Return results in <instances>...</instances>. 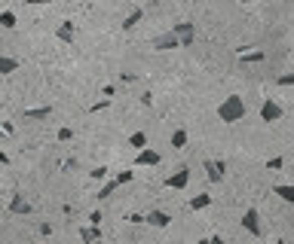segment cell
I'll list each match as a JSON object with an SVG mask.
<instances>
[{
	"label": "cell",
	"mask_w": 294,
	"mask_h": 244,
	"mask_svg": "<svg viewBox=\"0 0 294 244\" xmlns=\"http://www.w3.org/2000/svg\"><path fill=\"white\" fill-rule=\"evenodd\" d=\"M217 116H220V122H227V126L245 119V101H242L239 95L224 98V101H220V107H217Z\"/></svg>",
	"instance_id": "1"
},
{
	"label": "cell",
	"mask_w": 294,
	"mask_h": 244,
	"mask_svg": "<svg viewBox=\"0 0 294 244\" xmlns=\"http://www.w3.org/2000/svg\"><path fill=\"white\" fill-rule=\"evenodd\" d=\"M172 31H175L178 40H181V49H187V46L196 43V25H193V22H178V25H172Z\"/></svg>",
	"instance_id": "2"
},
{
	"label": "cell",
	"mask_w": 294,
	"mask_h": 244,
	"mask_svg": "<svg viewBox=\"0 0 294 244\" xmlns=\"http://www.w3.org/2000/svg\"><path fill=\"white\" fill-rule=\"evenodd\" d=\"M154 49H157V52H169V49H181V40H178V34H175V31H166V34H160V37L154 40Z\"/></svg>",
	"instance_id": "3"
},
{
	"label": "cell",
	"mask_w": 294,
	"mask_h": 244,
	"mask_svg": "<svg viewBox=\"0 0 294 244\" xmlns=\"http://www.w3.org/2000/svg\"><path fill=\"white\" fill-rule=\"evenodd\" d=\"M242 226H245V232H248V235L261 238V214H257V208H248V211H245Z\"/></svg>",
	"instance_id": "4"
},
{
	"label": "cell",
	"mask_w": 294,
	"mask_h": 244,
	"mask_svg": "<svg viewBox=\"0 0 294 244\" xmlns=\"http://www.w3.org/2000/svg\"><path fill=\"white\" fill-rule=\"evenodd\" d=\"M224 171H227L224 159H205V174H208L211 183H220V180H224Z\"/></svg>",
	"instance_id": "5"
},
{
	"label": "cell",
	"mask_w": 294,
	"mask_h": 244,
	"mask_svg": "<svg viewBox=\"0 0 294 244\" xmlns=\"http://www.w3.org/2000/svg\"><path fill=\"white\" fill-rule=\"evenodd\" d=\"M187 183H190V168H178V171H172L166 177L169 189H187Z\"/></svg>",
	"instance_id": "6"
},
{
	"label": "cell",
	"mask_w": 294,
	"mask_h": 244,
	"mask_svg": "<svg viewBox=\"0 0 294 244\" xmlns=\"http://www.w3.org/2000/svg\"><path fill=\"white\" fill-rule=\"evenodd\" d=\"M160 162H163V156L157 153V150H151V147H141L138 150V156H135V165H160Z\"/></svg>",
	"instance_id": "7"
},
{
	"label": "cell",
	"mask_w": 294,
	"mask_h": 244,
	"mask_svg": "<svg viewBox=\"0 0 294 244\" xmlns=\"http://www.w3.org/2000/svg\"><path fill=\"white\" fill-rule=\"evenodd\" d=\"M261 119H264V122H279V119H282V107L267 98V101L261 104Z\"/></svg>",
	"instance_id": "8"
},
{
	"label": "cell",
	"mask_w": 294,
	"mask_h": 244,
	"mask_svg": "<svg viewBox=\"0 0 294 244\" xmlns=\"http://www.w3.org/2000/svg\"><path fill=\"white\" fill-rule=\"evenodd\" d=\"M10 214H31V201L22 192H13V198H10Z\"/></svg>",
	"instance_id": "9"
},
{
	"label": "cell",
	"mask_w": 294,
	"mask_h": 244,
	"mask_svg": "<svg viewBox=\"0 0 294 244\" xmlns=\"http://www.w3.org/2000/svg\"><path fill=\"white\" fill-rule=\"evenodd\" d=\"M144 223H147V226H154V229H166V226L172 223V217H169L166 211H151V214L144 217Z\"/></svg>",
	"instance_id": "10"
},
{
	"label": "cell",
	"mask_w": 294,
	"mask_h": 244,
	"mask_svg": "<svg viewBox=\"0 0 294 244\" xmlns=\"http://www.w3.org/2000/svg\"><path fill=\"white\" fill-rule=\"evenodd\" d=\"M55 37L61 40V43H74V37H77V28H74V22H61L58 31H55Z\"/></svg>",
	"instance_id": "11"
},
{
	"label": "cell",
	"mask_w": 294,
	"mask_h": 244,
	"mask_svg": "<svg viewBox=\"0 0 294 244\" xmlns=\"http://www.w3.org/2000/svg\"><path fill=\"white\" fill-rule=\"evenodd\" d=\"M273 192L282 198V201H288V205H294V186L291 183H276L273 186Z\"/></svg>",
	"instance_id": "12"
},
{
	"label": "cell",
	"mask_w": 294,
	"mask_h": 244,
	"mask_svg": "<svg viewBox=\"0 0 294 244\" xmlns=\"http://www.w3.org/2000/svg\"><path fill=\"white\" fill-rule=\"evenodd\" d=\"M22 116H25V119H34V122H40V119H49V116H52V107H34V110H25Z\"/></svg>",
	"instance_id": "13"
},
{
	"label": "cell",
	"mask_w": 294,
	"mask_h": 244,
	"mask_svg": "<svg viewBox=\"0 0 294 244\" xmlns=\"http://www.w3.org/2000/svg\"><path fill=\"white\" fill-rule=\"evenodd\" d=\"M141 19H144V13H141V10H132V13L123 19V31H135V28L141 25Z\"/></svg>",
	"instance_id": "14"
},
{
	"label": "cell",
	"mask_w": 294,
	"mask_h": 244,
	"mask_svg": "<svg viewBox=\"0 0 294 244\" xmlns=\"http://www.w3.org/2000/svg\"><path fill=\"white\" fill-rule=\"evenodd\" d=\"M16 70H19V61H16V58H10V55H0V73L7 76V73H16Z\"/></svg>",
	"instance_id": "15"
},
{
	"label": "cell",
	"mask_w": 294,
	"mask_h": 244,
	"mask_svg": "<svg viewBox=\"0 0 294 244\" xmlns=\"http://www.w3.org/2000/svg\"><path fill=\"white\" fill-rule=\"evenodd\" d=\"M80 238L83 241H101V229L92 223V226H86V229H80Z\"/></svg>",
	"instance_id": "16"
},
{
	"label": "cell",
	"mask_w": 294,
	"mask_h": 244,
	"mask_svg": "<svg viewBox=\"0 0 294 244\" xmlns=\"http://www.w3.org/2000/svg\"><path fill=\"white\" fill-rule=\"evenodd\" d=\"M239 61H242V64H257V61H264V52H261V49H254V52H239Z\"/></svg>",
	"instance_id": "17"
},
{
	"label": "cell",
	"mask_w": 294,
	"mask_h": 244,
	"mask_svg": "<svg viewBox=\"0 0 294 244\" xmlns=\"http://www.w3.org/2000/svg\"><path fill=\"white\" fill-rule=\"evenodd\" d=\"M211 205V195H193L190 198V208L193 211H202V208H208Z\"/></svg>",
	"instance_id": "18"
},
{
	"label": "cell",
	"mask_w": 294,
	"mask_h": 244,
	"mask_svg": "<svg viewBox=\"0 0 294 244\" xmlns=\"http://www.w3.org/2000/svg\"><path fill=\"white\" fill-rule=\"evenodd\" d=\"M172 147H175V150H181V147H187V132H184V129L172 132Z\"/></svg>",
	"instance_id": "19"
},
{
	"label": "cell",
	"mask_w": 294,
	"mask_h": 244,
	"mask_svg": "<svg viewBox=\"0 0 294 244\" xmlns=\"http://www.w3.org/2000/svg\"><path fill=\"white\" fill-rule=\"evenodd\" d=\"M129 147H135V150L147 147V135H144V132H135V135H129Z\"/></svg>",
	"instance_id": "20"
},
{
	"label": "cell",
	"mask_w": 294,
	"mask_h": 244,
	"mask_svg": "<svg viewBox=\"0 0 294 244\" xmlns=\"http://www.w3.org/2000/svg\"><path fill=\"white\" fill-rule=\"evenodd\" d=\"M0 28H16V13H10V10L0 13Z\"/></svg>",
	"instance_id": "21"
},
{
	"label": "cell",
	"mask_w": 294,
	"mask_h": 244,
	"mask_svg": "<svg viewBox=\"0 0 294 244\" xmlns=\"http://www.w3.org/2000/svg\"><path fill=\"white\" fill-rule=\"evenodd\" d=\"M114 189H117V180H114V183H104V186L98 189V198H101V201L110 198V195H114Z\"/></svg>",
	"instance_id": "22"
},
{
	"label": "cell",
	"mask_w": 294,
	"mask_h": 244,
	"mask_svg": "<svg viewBox=\"0 0 294 244\" xmlns=\"http://www.w3.org/2000/svg\"><path fill=\"white\" fill-rule=\"evenodd\" d=\"M135 180V171H120L117 174V186H123V183H132Z\"/></svg>",
	"instance_id": "23"
},
{
	"label": "cell",
	"mask_w": 294,
	"mask_h": 244,
	"mask_svg": "<svg viewBox=\"0 0 294 244\" xmlns=\"http://www.w3.org/2000/svg\"><path fill=\"white\" fill-rule=\"evenodd\" d=\"M58 141H61V144L74 141V129H67V126H64V129H58Z\"/></svg>",
	"instance_id": "24"
},
{
	"label": "cell",
	"mask_w": 294,
	"mask_h": 244,
	"mask_svg": "<svg viewBox=\"0 0 294 244\" xmlns=\"http://www.w3.org/2000/svg\"><path fill=\"white\" fill-rule=\"evenodd\" d=\"M89 177H92V180H104V177H107V168H104V165H98L95 171H89Z\"/></svg>",
	"instance_id": "25"
},
{
	"label": "cell",
	"mask_w": 294,
	"mask_h": 244,
	"mask_svg": "<svg viewBox=\"0 0 294 244\" xmlns=\"http://www.w3.org/2000/svg\"><path fill=\"white\" fill-rule=\"evenodd\" d=\"M276 86H282V89H285V86H294V73H285V76H279V79H276Z\"/></svg>",
	"instance_id": "26"
},
{
	"label": "cell",
	"mask_w": 294,
	"mask_h": 244,
	"mask_svg": "<svg viewBox=\"0 0 294 244\" xmlns=\"http://www.w3.org/2000/svg\"><path fill=\"white\" fill-rule=\"evenodd\" d=\"M107 107H110V98H104V101L92 104V107H89V113H98V110H107Z\"/></svg>",
	"instance_id": "27"
},
{
	"label": "cell",
	"mask_w": 294,
	"mask_h": 244,
	"mask_svg": "<svg viewBox=\"0 0 294 244\" xmlns=\"http://www.w3.org/2000/svg\"><path fill=\"white\" fill-rule=\"evenodd\" d=\"M101 220H104V217H101V211H92V214H89V223H95V226H98Z\"/></svg>",
	"instance_id": "28"
},
{
	"label": "cell",
	"mask_w": 294,
	"mask_h": 244,
	"mask_svg": "<svg viewBox=\"0 0 294 244\" xmlns=\"http://www.w3.org/2000/svg\"><path fill=\"white\" fill-rule=\"evenodd\" d=\"M129 223H135V226H141V223H144V214H129Z\"/></svg>",
	"instance_id": "29"
},
{
	"label": "cell",
	"mask_w": 294,
	"mask_h": 244,
	"mask_svg": "<svg viewBox=\"0 0 294 244\" xmlns=\"http://www.w3.org/2000/svg\"><path fill=\"white\" fill-rule=\"evenodd\" d=\"M267 168H273V171H276V168H282V159H279V156H276V159H270V162H267Z\"/></svg>",
	"instance_id": "30"
},
{
	"label": "cell",
	"mask_w": 294,
	"mask_h": 244,
	"mask_svg": "<svg viewBox=\"0 0 294 244\" xmlns=\"http://www.w3.org/2000/svg\"><path fill=\"white\" fill-rule=\"evenodd\" d=\"M25 4H31V7H40V4H49V0H25Z\"/></svg>",
	"instance_id": "31"
},
{
	"label": "cell",
	"mask_w": 294,
	"mask_h": 244,
	"mask_svg": "<svg viewBox=\"0 0 294 244\" xmlns=\"http://www.w3.org/2000/svg\"><path fill=\"white\" fill-rule=\"evenodd\" d=\"M7 162H10V156H7L4 150H0V165H7Z\"/></svg>",
	"instance_id": "32"
},
{
	"label": "cell",
	"mask_w": 294,
	"mask_h": 244,
	"mask_svg": "<svg viewBox=\"0 0 294 244\" xmlns=\"http://www.w3.org/2000/svg\"><path fill=\"white\" fill-rule=\"evenodd\" d=\"M239 4H257V0H239Z\"/></svg>",
	"instance_id": "33"
}]
</instances>
